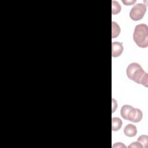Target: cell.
<instances>
[{
	"instance_id": "cell-1",
	"label": "cell",
	"mask_w": 148,
	"mask_h": 148,
	"mask_svg": "<svg viewBox=\"0 0 148 148\" xmlns=\"http://www.w3.org/2000/svg\"><path fill=\"white\" fill-rule=\"evenodd\" d=\"M126 73L130 79L147 87L148 75L140 64L136 62L131 63L127 68Z\"/></svg>"
},
{
	"instance_id": "cell-2",
	"label": "cell",
	"mask_w": 148,
	"mask_h": 148,
	"mask_svg": "<svg viewBox=\"0 0 148 148\" xmlns=\"http://www.w3.org/2000/svg\"><path fill=\"white\" fill-rule=\"evenodd\" d=\"M133 39L139 47H147L148 27L146 24H140L135 26L133 34Z\"/></svg>"
},
{
	"instance_id": "cell-3",
	"label": "cell",
	"mask_w": 148,
	"mask_h": 148,
	"mask_svg": "<svg viewBox=\"0 0 148 148\" xmlns=\"http://www.w3.org/2000/svg\"><path fill=\"white\" fill-rule=\"evenodd\" d=\"M146 12V6L144 3H139L135 5L130 12V17L134 21L141 20Z\"/></svg>"
},
{
	"instance_id": "cell-4",
	"label": "cell",
	"mask_w": 148,
	"mask_h": 148,
	"mask_svg": "<svg viewBox=\"0 0 148 148\" xmlns=\"http://www.w3.org/2000/svg\"><path fill=\"white\" fill-rule=\"evenodd\" d=\"M142 117L143 113L140 109L132 107L128 112L126 120L133 123H138L140 121Z\"/></svg>"
},
{
	"instance_id": "cell-5",
	"label": "cell",
	"mask_w": 148,
	"mask_h": 148,
	"mask_svg": "<svg viewBox=\"0 0 148 148\" xmlns=\"http://www.w3.org/2000/svg\"><path fill=\"white\" fill-rule=\"evenodd\" d=\"M123 43L113 42L112 43V56L113 57H119L123 51Z\"/></svg>"
},
{
	"instance_id": "cell-6",
	"label": "cell",
	"mask_w": 148,
	"mask_h": 148,
	"mask_svg": "<svg viewBox=\"0 0 148 148\" xmlns=\"http://www.w3.org/2000/svg\"><path fill=\"white\" fill-rule=\"evenodd\" d=\"M124 133L125 135L128 137H134L137 134V129L135 125L129 124L127 125L124 128Z\"/></svg>"
},
{
	"instance_id": "cell-7",
	"label": "cell",
	"mask_w": 148,
	"mask_h": 148,
	"mask_svg": "<svg viewBox=\"0 0 148 148\" xmlns=\"http://www.w3.org/2000/svg\"><path fill=\"white\" fill-rule=\"evenodd\" d=\"M123 122L119 117H113L112 119V129L113 131L119 130L122 126Z\"/></svg>"
},
{
	"instance_id": "cell-8",
	"label": "cell",
	"mask_w": 148,
	"mask_h": 148,
	"mask_svg": "<svg viewBox=\"0 0 148 148\" xmlns=\"http://www.w3.org/2000/svg\"><path fill=\"white\" fill-rule=\"evenodd\" d=\"M112 38H117L120 33V28L117 23L112 21Z\"/></svg>"
},
{
	"instance_id": "cell-9",
	"label": "cell",
	"mask_w": 148,
	"mask_h": 148,
	"mask_svg": "<svg viewBox=\"0 0 148 148\" xmlns=\"http://www.w3.org/2000/svg\"><path fill=\"white\" fill-rule=\"evenodd\" d=\"M112 14H117L120 12L121 7L119 3L117 1H112Z\"/></svg>"
},
{
	"instance_id": "cell-10",
	"label": "cell",
	"mask_w": 148,
	"mask_h": 148,
	"mask_svg": "<svg viewBox=\"0 0 148 148\" xmlns=\"http://www.w3.org/2000/svg\"><path fill=\"white\" fill-rule=\"evenodd\" d=\"M137 141L139 142L144 148H147L148 146V136L146 135H140L137 139Z\"/></svg>"
},
{
	"instance_id": "cell-11",
	"label": "cell",
	"mask_w": 148,
	"mask_h": 148,
	"mask_svg": "<svg viewBox=\"0 0 148 148\" xmlns=\"http://www.w3.org/2000/svg\"><path fill=\"white\" fill-rule=\"evenodd\" d=\"M132 107V106L128 105H124L121 107V109L120 110V114L124 119L126 120L128 112Z\"/></svg>"
},
{
	"instance_id": "cell-12",
	"label": "cell",
	"mask_w": 148,
	"mask_h": 148,
	"mask_svg": "<svg viewBox=\"0 0 148 148\" xmlns=\"http://www.w3.org/2000/svg\"><path fill=\"white\" fill-rule=\"evenodd\" d=\"M128 147H132V148H142L143 147L142 145L139 142H138V141L135 142H132Z\"/></svg>"
},
{
	"instance_id": "cell-13",
	"label": "cell",
	"mask_w": 148,
	"mask_h": 148,
	"mask_svg": "<svg viewBox=\"0 0 148 148\" xmlns=\"http://www.w3.org/2000/svg\"><path fill=\"white\" fill-rule=\"evenodd\" d=\"M113 148H115V147H118V148H121V147H126V146L124 145L123 143L121 142H117V143H115L113 146H112Z\"/></svg>"
},
{
	"instance_id": "cell-14",
	"label": "cell",
	"mask_w": 148,
	"mask_h": 148,
	"mask_svg": "<svg viewBox=\"0 0 148 148\" xmlns=\"http://www.w3.org/2000/svg\"><path fill=\"white\" fill-rule=\"evenodd\" d=\"M117 108V101L114 98H112V113H113L114 110H116Z\"/></svg>"
},
{
	"instance_id": "cell-15",
	"label": "cell",
	"mask_w": 148,
	"mask_h": 148,
	"mask_svg": "<svg viewBox=\"0 0 148 148\" xmlns=\"http://www.w3.org/2000/svg\"><path fill=\"white\" fill-rule=\"evenodd\" d=\"M122 2L125 5H132L133 3H134L136 2V0L130 1H122Z\"/></svg>"
}]
</instances>
